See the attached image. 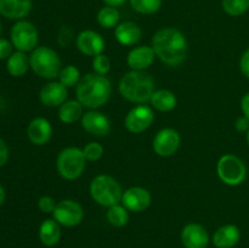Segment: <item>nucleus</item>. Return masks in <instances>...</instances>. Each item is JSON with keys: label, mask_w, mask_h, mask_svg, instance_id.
Wrapping results in <instances>:
<instances>
[{"label": "nucleus", "mask_w": 249, "mask_h": 248, "mask_svg": "<svg viewBox=\"0 0 249 248\" xmlns=\"http://www.w3.org/2000/svg\"><path fill=\"white\" fill-rule=\"evenodd\" d=\"M151 106L160 112H170L177 107V96L167 89L155 90L150 99Z\"/></svg>", "instance_id": "23"}, {"label": "nucleus", "mask_w": 249, "mask_h": 248, "mask_svg": "<svg viewBox=\"0 0 249 248\" xmlns=\"http://www.w3.org/2000/svg\"><path fill=\"white\" fill-rule=\"evenodd\" d=\"M32 5V0H0V15L19 21L31 12Z\"/></svg>", "instance_id": "19"}, {"label": "nucleus", "mask_w": 249, "mask_h": 248, "mask_svg": "<svg viewBox=\"0 0 249 248\" xmlns=\"http://www.w3.org/2000/svg\"><path fill=\"white\" fill-rule=\"evenodd\" d=\"M118 89L128 101L145 104L155 92V80L145 71H130L122 77Z\"/></svg>", "instance_id": "3"}, {"label": "nucleus", "mask_w": 249, "mask_h": 248, "mask_svg": "<svg viewBox=\"0 0 249 248\" xmlns=\"http://www.w3.org/2000/svg\"><path fill=\"white\" fill-rule=\"evenodd\" d=\"M155 57L156 53L152 46L141 45L133 49L128 53L126 63L131 68V71H145L150 66H152V63L155 62Z\"/></svg>", "instance_id": "18"}, {"label": "nucleus", "mask_w": 249, "mask_h": 248, "mask_svg": "<svg viewBox=\"0 0 249 248\" xmlns=\"http://www.w3.org/2000/svg\"><path fill=\"white\" fill-rule=\"evenodd\" d=\"M241 109L243 112V116L249 119V92H247L241 100Z\"/></svg>", "instance_id": "39"}, {"label": "nucleus", "mask_w": 249, "mask_h": 248, "mask_svg": "<svg viewBox=\"0 0 249 248\" xmlns=\"http://www.w3.org/2000/svg\"><path fill=\"white\" fill-rule=\"evenodd\" d=\"M223 9L230 16H241L249 9V0H223Z\"/></svg>", "instance_id": "30"}, {"label": "nucleus", "mask_w": 249, "mask_h": 248, "mask_svg": "<svg viewBox=\"0 0 249 248\" xmlns=\"http://www.w3.org/2000/svg\"><path fill=\"white\" fill-rule=\"evenodd\" d=\"M240 70L245 77L249 78V48L243 53L240 60Z\"/></svg>", "instance_id": "36"}, {"label": "nucleus", "mask_w": 249, "mask_h": 248, "mask_svg": "<svg viewBox=\"0 0 249 248\" xmlns=\"http://www.w3.org/2000/svg\"><path fill=\"white\" fill-rule=\"evenodd\" d=\"M153 121H155L153 109L145 105H139L128 112L124 119V125L130 133L140 134L147 130Z\"/></svg>", "instance_id": "10"}, {"label": "nucleus", "mask_w": 249, "mask_h": 248, "mask_svg": "<svg viewBox=\"0 0 249 248\" xmlns=\"http://www.w3.org/2000/svg\"><path fill=\"white\" fill-rule=\"evenodd\" d=\"M73 39V29L68 26H62L58 31L57 34V43L58 45L65 48V46L70 45L71 41Z\"/></svg>", "instance_id": "34"}, {"label": "nucleus", "mask_w": 249, "mask_h": 248, "mask_svg": "<svg viewBox=\"0 0 249 248\" xmlns=\"http://www.w3.org/2000/svg\"><path fill=\"white\" fill-rule=\"evenodd\" d=\"M5 197H6V192H5V189L2 187V185H0V206L4 203Z\"/></svg>", "instance_id": "41"}, {"label": "nucleus", "mask_w": 249, "mask_h": 248, "mask_svg": "<svg viewBox=\"0 0 249 248\" xmlns=\"http://www.w3.org/2000/svg\"><path fill=\"white\" fill-rule=\"evenodd\" d=\"M53 219L66 228H74L79 225L84 219V209L73 199H62L57 202L55 211L53 213Z\"/></svg>", "instance_id": "9"}, {"label": "nucleus", "mask_w": 249, "mask_h": 248, "mask_svg": "<svg viewBox=\"0 0 249 248\" xmlns=\"http://www.w3.org/2000/svg\"><path fill=\"white\" fill-rule=\"evenodd\" d=\"M80 80V72L75 66L68 65L61 70L58 74V82L62 83L66 88L74 87L79 83Z\"/></svg>", "instance_id": "29"}, {"label": "nucleus", "mask_w": 249, "mask_h": 248, "mask_svg": "<svg viewBox=\"0 0 249 248\" xmlns=\"http://www.w3.org/2000/svg\"><path fill=\"white\" fill-rule=\"evenodd\" d=\"M56 206H57V202L51 196H43L38 201V208L45 214H53Z\"/></svg>", "instance_id": "33"}, {"label": "nucleus", "mask_w": 249, "mask_h": 248, "mask_svg": "<svg viewBox=\"0 0 249 248\" xmlns=\"http://www.w3.org/2000/svg\"><path fill=\"white\" fill-rule=\"evenodd\" d=\"M83 105L78 100H67L58 108V118L65 124H73L83 117Z\"/></svg>", "instance_id": "25"}, {"label": "nucleus", "mask_w": 249, "mask_h": 248, "mask_svg": "<svg viewBox=\"0 0 249 248\" xmlns=\"http://www.w3.org/2000/svg\"><path fill=\"white\" fill-rule=\"evenodd\" d=\"M241 230L233 224L220 226L213 235V245L216 248H232L240 242Z\"/></svg>", "instance_id": "20"}, {"label": "nucleus", "mask_w": 249, "mask_h": 248, "mask_svg": "<svg viewBox=\"0 0 249 248\" xmlns=\"http://www.w3.org/2000/svg\"><path fill=\"white\" fill-rule=\"evenodd\" d=\"M83 153H84L85 158L89 162H96L100 158L104 156V147L101 143L96 142V141H91V142L87 143L83 148Z\"/></svg>", "instance_id": "31"}, {"label": "nucleus", "mask_w": 249, "mask_h": 248, "mask_svg": "<svg viewBox=\"0 0 249 248\" xmlns=\"http://www.w3.org/2000/svg\"><path fill=\"white\" fill-rule=\"evenodd\" d=\"M107 221L114 228H123L129 221L128 209L123 204H114V206L108 207L106 213Z\"/></svg>", "instance_id": "26"}, {"label": "nucleus", "mask_w": 249, "mask_h": 248, "mask_svg": "<svg viewBox=\"0 0 249 248\" xmlns=\"http://www.w3.org/2000/svg\"><path fill=\"white\" fill-rule=\"evenodd\" d=\"M90 195L97 204L108 208L122 201L123 191L119 182L113 177L100 174L90 182Z\"/></svg>", "instance_id": "5"}, {"label": "nucleus", "mask_w": 249, "mask_h": 248, "mask_svg": "<svg viewBox=\"0 0 249 248\" xmlns=\"http://www.w3.org/2000/svg\"><path fill=\"white\" fill-rule=\"evenodd\" d=\"M125 1L126 0H104V2L107 5V6H112V7L121 6V5H123Z\"/></svg>", "instance_id": "40"}, {"label": "nucleus", "mask_w": 249, "mask_h": 248, "mask_svg": "<svg viewBox=\"0 0 249 248\" xmlns=\"http://www.w3.org/2000/svg\"><path fill=\"white\" fill-rule=\"evenodd\" d=\"M156 56L168 66H179L187 56V40L177 28L167 27L156 32L152 38Z\"/></svg>", "instance_id": "1"}, {"label": "nucleus", "mask_w": 249, "mask_h": 248, "mask_svg": "<svg viewBox=\"0 0 249 248\" xmlns=\"http://www.w3.org/2000/svg\"><path fill=\"white\" fill-rule=\"evenodd\" d=\"M77 100L84 107L96 109L104 106L112 95L111 80L106 75L89 73L80 78L75 89Z\"/></svg>", "instance_id": "2"}, {"label": "nucleus", "mask_w": 249, "mask_h": 248, "mask_svg": "<svg viewBox=\"0 0 249 248\" xmlns=\"http://www.w3.org/2000/svg\"><path fill=\"white\" fill-rule=\"evenodd\" d=\"M114 35H116L117 41L119 44L125 46H131L140 41L142 32H141V28L136 23L131 21H125L122 22V23H119L116 27Z\"/></svg>", "instance_id": "21"}, {"label": "nucleus", "mask_w": 249, "mask_h": 248, "mask_svg": "<svg viewBox=\"0 0 249 248\" xmlns=\"http://www.w3.org/2000/svg\"><path fill=\"white\" fill-rule=\"evenodd\" d=\"M181 138L175 129L164 128L156 134L153 139V151L160 157H170L180 147Z\"/></svg>", "instance_id": "11"}, {"label": "nucleus", "mask_w": 249, "mask_h": 248, "mask_svg": "<svg viewBox=\"0 0 249 248\" xmlns=\"http://www.w3.org/2000/svg\"><path fill=\"white\" fill-rule=\"evenodd\" d=\"M29 63L33 72L44 79H55L62 70L58 53L49 46H36L29 56Z\"/></svg>", "instance_id": "4"}, {"label": "nucleus", "mask_w": 249, "mask_h": 248, "mask_svg": "<svg viewBox=\"0 0 249 248\" xmlns=\"http://www.w3.org/2000/svg\"><path fill=\"white\" fill-rule=\"evenodd\" d=\"M247 143H248V146H249V130L247 131Z\"/></svg>", "instance_id": "42"}, {"label": "nucleus", "mask_w": 249, "mask_h": 248, "mask_svg": "<svg viewBox=\"0 0 249 248\" xmlns=\"http://www.w3.org/2000/svg\"><path fill=\"white\" fill-rule=\"evenodd\" d=\"M87 165L83 150L78 147H66L58 153L56 159L57 172L63 179L75 180L84 173Z\"/></svg>", "instance_id": "6"}, {"label": "nucleus", "mask_w": 249, "mask_h": 248, "mask_svg": "<svg viewBox=\"0 0 249 248\" xmlns=\"http://www.w3.org/2000/svg\"><path fill=\"white\" fill-rule=\"evenodd\" d=\"M9 160V147L6 142L0 138V167L5 165Z\"/></svg>", "instance_id": "38"}, {"label": "nucleus", "mask_w": 249, "mask_h": 248, "mask_svg": "<svg viewBox=\"0 0 249 248\" xmlns=\"http://www.w3.org/2000/svg\"><path fill=\"white\" fill-rule=\"evenodd\" d=\"M0 34H1V22H0Z\"/></svg>", "instance_id": "43"}, {"label": "nucleus", "mask_w": 249, "mask_h": 248, "mask_svg": "<svg viewBox=\"0 0 249 248\" xmlns=\"http://www.w3.org/2000/svg\"><path fill=\"white\" fill-rule=\"evenodd\" d=\"M92 70L95 73L101 75H106L111 71V61L104 53L92 57Z\"/></svg>", "instance_id": "32"}, {"label": "nucleus", "mask_w": 249, "mask_h": 248, "mask_svg": "<svg viewBox=\"0 0 249 248\" xmlns=\"http://www.w3.org/2000/svg\"><path fill=\"white\" fill-rule=\"evenodd\" d=\"M75 44H77V49L80 53L87 56H91V57H95V56L104 53L105 46H106L101 34L91 31V29H84V31L80 32L77 35Z\"/></svg>", "instance_id": "14"}, {"label": "nucleus", "mask_w": 249, "mask_h": 248, "mask_svg": "<svg viewBox=\"0 0 249 248\" xmlns=\"http://www.w3.org/2000/svg\"><path fill=\"white\" fill-rule=\"evenodd\" d=\"M31 63H29V56H27L23 51H16L6 61V70L12 77H22L28 72Z\"/></svg>", "instance_id": "24"}, {"label": "nucleus", "mask_w": 249, "mask_h": 248, "mask_svg": "<svg viewBox=\"0 0 249 248\" xmlns=\"http://www.w3.org/2000/svg\"><path fill=\"white\" fill-rule=\"evenodd\" d=\"M121 202L128 211L140 213L150 207L152 196L148 190L140 186H134L123 191Z\"/></svg>", "instance_id": "12"}, {"label": "nucleus", "mask_w": 249, "mask_h": 248, "mask_svg": "<svg viewBox=\"0 0 249 248\" xmlns=\"http://www.w3.org/2000/svg\"><path fill=\"white\" fill-rule=\"evenodd\" d=\"M218 177L229 186H237L246 180L247 168L243 160L235 155H224L216 164Z\"/></svg>", "instance_id": "7"}, {"label": "nucleus", "mask_w": 249, "mask_h": 248, "mask_svg": "<svg viewBox=\"0 0 249 248\" xmlns=\"http://www.w3.org/2000/svg\"><path fill=\"white\" fill-rule=\"evenodd\" d=\"M12 48L14 45L11 41L0 38V60H7L12 55Z\"/></svg>", "instance_id": "35"}, {"label": "nucleus", "mask_w": 249, "mask_h": 248, "mask_svg": "<svg viewBox=\"0 0 249 248\" xmlns=\"http://www.w3.org/2000/svg\"><path fill=\"white\" fill-rule=\"evenodd\" d=\"M60 224L55 219H45L39 226V240L46 247H53L61 240Z\"/></svg>", "instance_id": "22"}, {"label": "nucleus", "mask_w": 249, "mask_h": 248, "mask_svg": "<svg viewBox=\"0 0 249 248\" xmlns=\"http://www.w3.org/2000/svg\"><path fill=\"white\" fill-rule=\"evenodd\" d=\"M27 136H28L29 141L33 145H46L50 141L51 136H53V126H51V123L46 118L36 117V118H34L28 124Z\"/></svg>", "instance_id": "17"}, {"label": "nucleus", "mask_w": 249, "mask_h": 248, "mask_svg": "<svg viewBox=\"0 0 249 248\" xmlns=\"http://www.w3.org/2000/svg\"><path fill=\"white\" fill-rule=\"evenodd\" d=\"M134 11L142 15L156 14L162 6V0H129Z\"/></svg>", "instance_id": "28"}, {"label": "nucleus", "mask_w": 249, "mask_h": 248, "mask_svg": "<svg viewBox=\"0 0 249 248\" xmlns=\"http://www.w3.org/2000/svg\"><path fill=\"white\" fill-rule=\"evenodd\" d=\"M180 238L185 248H207L211 241L207 229L198 223L185 225L180 233Z\"/></svg>", "instance_id": "13"}, {"label": "nucleus", "mask_w": 249, "mask_h": 248, "mask_svg": "<svg viewBox=\"0 0 249 248\" xmlns=\"http://www.w3.org/2000/svg\"><path fill=\"white\" fill-rule=\"evenodd\" d=\"M68 90L62 83L50 82L41 88L39 100L46 107H60L67 101Z\"/></svg>", "instance_id": "16"}, {"label": "nucleus", "mask_w": 249, "mask_h": 248, "mask_svg": "<svg viewBox=\"0 0 249 248\" xmlns=\"http://www.w3.org/2000/svg\"><path fill=\"white\" fill-rule=\"evenodd\" d=\"M235 128L238 133H247L249 130V119L245 116L238 117L235 122Z\"/></svg>", "instance_id": "37"}, {"label": "nucleus", "mask_w": 249, "mask_h": 248, "mask_svg": "<svg viewBox=\"0 0 249 248\" xmlns=\"http://www.w3.org/2000/svg\"><path fill=\"white\" fill-rule=\"evenodd\" d=\"M119 18L121 15L116 7L105 6L97 12V22L102 28H113L119 24Z\"/></svg>", "instance_id": "27"}, {"label": "nucleus", "mask_w": 249, "mask_h": 248, "mask_svg": "<svg viewBox=\"0 0 249 248\" xmlns=\"http://www.w3.org/2000/svg\"><path fill=\"white\" fill-rule=\"evenodd\" d=\"M82 126L87 133L94 136H106L111 131V122L101 112L96 109L87 112L82 117Z\"/></svg>", "instance_id": "15"}, {"label": "nucleus", "mask_w": 249, "mask_h": 248, "mask_svg": "<svg viewBox=\"0 0 249 248\" xmlns=\"http://www.w3.org/2000/svg\"><path fill=\"white\" fill-rule=\"evenodd\" d=\"M10 38L14 48L17 51H33L38 45L39 33L33 23L24 19H19L12 26L10 31Z\"/></svg>", "instance_id": "8"}]
</instances>
